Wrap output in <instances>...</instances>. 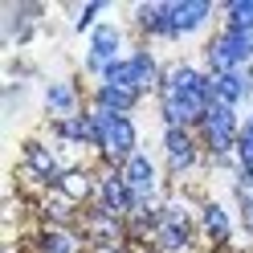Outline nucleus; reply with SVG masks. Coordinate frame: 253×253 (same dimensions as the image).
<instances>
[{"label": "nucleus", "instance_id": "obj_10", "mask_svg": "<svg viewBox=\"0 0 253 253\" xmlns=\"http://www.w3.org/2000/svg\"><path fill=\"white\" fill-rule=\"evenodd\" d=\"M212 102H225V106L253 102V66H249V70L212 74Z\"/></svg>", "mask_w": 253, "mask_h": 253}, {"label": "nucleus", "instance_id": "obj_15", "mask_svg": "<svg viewBox=\"0 0 253 253\" xmlns=\"http://www.w3.org/2000/svg\"><path fill=\"white\" fill-rule=\"evenodd\" d=\"M90 106L110 110V115H135L139 94H131V90H119V86H94V98H90Z\"/></svg>", "mask_w": 253, "mask_h": 253}, {"label": "nucleus", "instance_id": "obj_11", "mask_svg": "<svg viewBox=\"0 0 253 253\" xmlns=\"http://www.w3.org/2000/svg\"><path fill=\"white\" fill-rule=\"evenodd\" d=\"M45 110L53 115V123L57 119H74V115H82V94H78V86L70 82V78H57V82H49L45 86Z\"/></svg>", "mask_w": 253, "mask_h": 253}, {"label": "nucleus", "instance_id": "obj_14", "mask_svg": "<svg viewBox=\"0 0 253 253\" xmlns=\"http://www.w3.org/2000/svg\"><path fill=\"white\" fill-rule=\"evenodd\" d=\"M25 168L33 171L41 184H61V180H66V168H61L57 155L49 147H41V143H29L25 147Z\"/></svg>", "mask_w": 253, "mask_h": 253}, {"label": "nucleus", "instance_id": "obj_1", "mask_svg": "<svg viewBox=\"0 0 253 253\" xmlns=\"http://www.w3.org/2000/svg\"><path fill=\"white\" fill-rule=\"evenodd\" d=\"M155 94H160V123L192 131V126H200L204 110L212 106V74L196 61H176L164 70Z\"/></svg>", "mask_w": 253, "mask_h": 253}, {"label": "nucleus", "instance_id": "obj_17", "mask_svg": "<svg viewBox=\"0 0 253 253\" xmlns=\"http://www.w3.org/2000/svg\"><path fill=\"white\" fill-rule=\"evenodd\" d=\"M200 225H204V233H209L212 241H229L233 237V216H229V209L220 200H204L200 204Z\"/></svg>", "mask_w": 253, "mask_h": 253}, {"label": "nucleus", "instance_id": "obj_12", "mask_svg": "<svg viewBox=\"0 0 253 253\" xmlns=\"http://www.w3.org/2000/svg\"><path fill=\"white\" fill-rule=\"evenodd\" d=\"M131 21L139 25V33H147L155 41H171V17H168V0H147V4L131 8Z\"/></svg>", "mask_w": 253, "mask_h": 253}, {"label": "nucleus", "instance_id": "obj_6", "mask_svg": "<svg viewBox=\"0 0 253 253\" xmlns=\"http://www.w3.org/2000/svg\"><path fill=\"white\" fill-rule=\"evenodd\" d=\"M119 57H126V53H123V29L110 25V21H98V25L86 33V57H82V70H86L90 78H98V82H102L106 66H110V61H119Z\"/></svg>", "mask_w": 253, "mask_h": 253}, {"label": "nucleus", "instance_id": "obj_3", "mask_svg": "<svg viewBox=\"0 0 253 253\" xmlns=\"http://www.w3.org/2000/svg\"><path fill=\"white\" fill-rule=\"evenodd\" d=\"M160 78H164L160 57H155L151 49H131L126 57L110 61L98 86H119V90H131V94H139V98H143V94L160 90Z\"/></svg>", "mask_w": 253, "mask_h": 253}, {"label": "nucleus", "instance_id": "obj_2", "mask_svg": "<svg viewBox=\"0 0 253 253\" xmlns=\"http://www.w3.org/2000/svg\"><path fill=\"white\" fill-rule=\"evenodd\" d=\"M90 123H94V147H98L110 164H126L139 151V126L131 115H110V110L90 106Z\"/></svg>", "mask_w": 253, "mask_h": 253}, {"label": "nucleus", "instance_id": "obj_20", "mask_svg": "<svg viewBox=\"0 0 253 253\" xmlns=\"http://www.w3.org/2000/svg\"><path fill=\"white\" fill-rule=\"evenodd\" d=\"M237 168H241V164H237ZM245 171H253V168H245Z\"/></svg>", "mask_w": 253, "mask_h": 253}, {"label": "nucleus", "instance_id": "obj_16", "mask_svg": "<svg viewBox=\"0 0 253 253\" xmlns=\"http://www.w3.org/2000/svg\"><path fill=\"white\" fill-rule=\"evenodd\" d=\"M53 135L61 139V143H74V147H94V123H90V110H82V115L74 119H57L53 123Z\"/></svg>", "mask_w": 253, "mask_h": 253}, {"label": "nucleus", "instance_id": "obj_18", "mask_svg": "<svg viewBox=\"0 0 253 253\" xmlns=\"http://www.w3.org/2000/svg\"><path fill=\"white\" fill-rule=\"evenodd\" d=\"M110 4H106V0H94V4H86L82 12H78V17H74V25L78 29H82V33H90V29L94 25H98V17H102V12H106Z\"/></svg>", "mask_w": 253, "mask_h": 253}, {"label": "nucleus", "instance_id": "obj_4", "mask_svg": "<svg viewBox=\"0 0 253 253\" xmlns=\"http://www.w3.org/2000/svg\"><path fill=\"white\" fill-rule=\"evenodd\" d=\"M253 66V33L245 29H216L204 41V70L225 74V70H249Z\"/></svg>", "mask_w": 253, "mask_h": 253}, {"label": "nucleus", "instance_id": "obj_7", "mask_svg": "<svg viewBox=\"0 0 253 253\" xmlns=\"http://www.w3.org/2000/svg\"><path fill=\"white\" fill-rule=\"evenodd\" d=\"M151 237H155V245H160L164 253H180L188 241H192V216H188V209L176 204V200H164L160 209H155Z\"/></svg>", "mask_w": 253, "mask_h": 253}, {"label": "nucleus", "instance_id": "obj_9", "mask_svg": "<svg viewBox=\"0 0 253 253\" xmlns=\"http://www.w3.org/2000/svg\"><path fill=\"white\" fill-rule=\"evenodd\" d=\"M212 12H216V8L209 4V0H168V17H171V41L200 33V29L212 21Z\"/></svg>", "mask_w": 253, "mask_h": 253}, {"label": "nucleus", "instance_id": "obj_8", "mask_svg": "<svg viewBox=\"0 0 253 253\" xmlns=\"http://www.w3.org/2000/svg\"><path fill=\"white\" fill-rule=\"evenodd\" d=\"M160 147H164V164L171 176H188L200 164V143L192 131H180V126H164L160 131Z\"/></svg>", "mask_w": 253, "mask_h": 253}, {"label": "nucleus", "instance_id": "obj_5", "mask_svg": "<svg viewBox=\"0 0 253 253\" xmlns=\"http://www.w3.org/2000/svg\"><path fill=\"white\" fill-rule=\"evenodd\" d=\"M200 143L209 155H233L237 151V139H241V119H237V106H225V102H212L204 110V119L196 126Z\"/></svg>", "mask_w": 253, "mask_h": 253}, {"label": "nucleus", "instance_id": "obj_13", "mask_svg": "<svg viewBox=\"0 0 253 253\" xmlns=\"http://www.w3.org/2000/svg\"><path fill=\"white\" fill-rule=\"evenodd\" d=\"M119 171H123V180L131 184L139 196H155V180H160V171H155V160H151L147 151H135Z\"/></svg>", "mask_w": 253, "mask_h": 253}, {"label": "nucleus", "instance_id": "obj_19", "mask_svg": "<svg viewBox=\"0 0 253 253\" xmlns=\"http://www.w3.org/2000/svg\"><path fill=\"white\" fill-rule=\"evenodd\" d=\"M237 212H241L245 233H253V192H237Z\"/></svg>", "mask_w": 253, "mask_h": 253}]
</instances>
